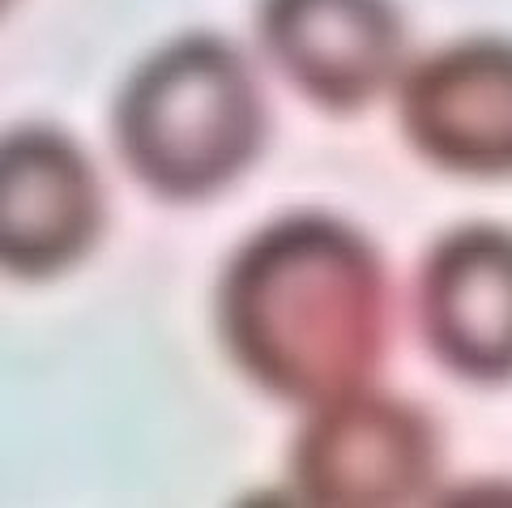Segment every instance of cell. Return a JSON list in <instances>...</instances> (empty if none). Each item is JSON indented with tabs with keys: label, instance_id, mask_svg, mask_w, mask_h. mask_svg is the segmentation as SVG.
I'll list each match as a JSON object with an SVG mask.
<instances>
[{
	"label": "cell",
	"instance_id": "cell-6",
	"mask_svg": "<svg viewBox=\"0 0 512 508\" xmlns=\"http://www.w3.org/2000/svg\"><path fill=\"white\" fill-rule=\"evenodd\" d=\"M261 47L303 99L333 116L376 103L406 60L393 0H261Z\"/></svg>",
	"mask_w": 512,
	"mask_h": 508
},
{
	"label": "cell",
	"instance_id": "cell-1",
	"mask_svg": "<svg viewBox=\"0 0 512 508\" xmlns=\"http://www.w3.org/2000/svg\"><path fill=\"white\" fill-rule=\"evenodd\" d=\"M218 333L235 368L269 398L333 402L363 389L389 351V269L342 218H274L222 269Z\"/></svg>",
	"mask_w": 512,
	"mask_h": 508
},
{
	"label": "cell",
	"instance_id": "cell-7",
	"mask_svg": "<svg viewBox=\"0 0 512 508\" xmlns=\"http://www.w3.org/2000/svg\"><path fill=\"white\" fill-rule=\"evenodd\" d=\"M414 316L427 351L474 385L512 380V231L466 222L419 265Z\"/></svg>",
	"mask_w": 512,
	"mask_h": 508
},
{
	"label": "cell",
	"instance_id": "cell-3",
	"mask_svg": "<svg viewBox=\"0 0 512 508\" xmlns=\"http://www.w3.org/2000/svg\"><path fill=\"white\" fill-rule=\"evenodd\" d=\"M291 474L299 496L325 508L423 500L440 479V427L397 393L350 389L312 406L291 444Z\"/></svg>",
	"mask_w": 512,
	"mask_h": 508
},
{
	"label": "cell",
	"instance_id": "cell-2",
	"mask_svg": "<svg viewBox=\"0 0 512 508\" xmlns=\"http://www.w3.org/2000/svg\"><path fill=\"white\" fill-rule=\"evenodd\" d=\"M265 90L235 43L184 35L124 82L111 137L128 176L163 201H205L261 158Z\"/></svg>",
	"mask_w": 512,
	"mask_h": 508
},
{
	"label": "cell",
	"instance_id": "cell-5",
	"mask_svg": "<svg viewBox=\"0 0 512 508\" xmlns=\"http://www.w3.org/2000/svg\"><path fill=\"white\" fill-rule=\"evenodd\" d=\"M107 222L99 171L69 133L22 124L0 146V261L22 282L56 278L90 257Z\"/></svg>",
	"mask_w": 512,
	"mask_h": 508
},
{
	"label": "cell",
	"instance_id": "cell-4",
	"mask_svg": "<svg viewBox=\"0 0 512 508\" xmlns=\"http://www.w3.org/2000/svg\"><path fill=\"white\" fill-rule=\"evenodd\" d=\"M410 150L466 180H512V43L461 39L414 60L397 90Z\"/></svg>",
	"mask_w": 512,
	"mask_h": 508
}]
</instances>
